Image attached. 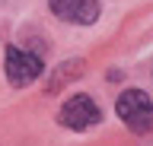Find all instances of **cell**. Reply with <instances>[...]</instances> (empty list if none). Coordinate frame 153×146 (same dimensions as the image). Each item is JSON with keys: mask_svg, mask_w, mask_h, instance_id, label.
Segmentation results:
<instances>
[{"mask_svg": "<svg viewBox=\"0 0 153 146\" xmlns=\"http://www.w3.org/2000/svg\"><path fill=\"white\" fill-rule=\"evenodd\" d=\"M48 7L57 19L64 22H80V26H93L99 19V0H48Z\"/></svg>", "mask_w": 153, "mask_h": 146, "instance_id": "4", "label": "cell"}, {"mask_svg": "<svg viewBox=\"0 0 153 146\" xmlns=\"http://www.w3.org/2000/svg\"><path fill=\"white\" fill-rule=\"evenodd\" d=\"M115 111L128 124L131 134H150L153 130V102L140 89H124L115 102Z\"/></svg>", "mask_w": 153, "mask_h": 146, "instance_id": "1", "label": "cell"}, {"mask_svg": "<svg viewBox=\"0 0 153 146\" xmlns=\"http://www.w3.org/2000/svg\"><path fill=\"white\" fill-rule=\"evenodd\" d=\"M3 70H7V79L10 86H29L42 76V57H35L32 51L26 48H7V57H3Z\"/></svg>", "mask_w": 153, "mask_h": 146, "instance_id": "2", "label": "cell"}, {"mask_svg": "<svg viewBox=\"0 0 153 146\" xmlns=\"http://www.w3.org/2000/svg\"><path fill=\"white\" fill-rule=\"evenodd\" d=\"M99 105H96L89 95H70L61 108V124L70 127V130H86V127L99 124Z\"/></svg>", "mask_w": 153, "mask_h": 146, "instance_id": "3", "label": "cell"}]
</instances>
